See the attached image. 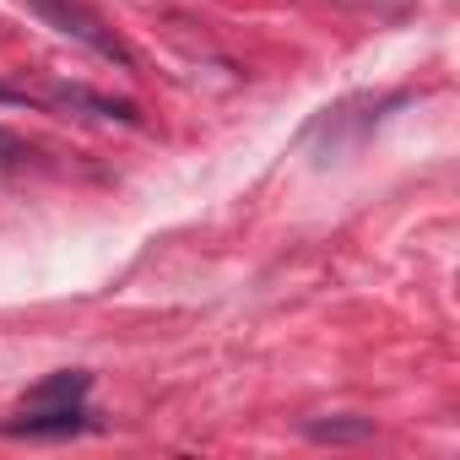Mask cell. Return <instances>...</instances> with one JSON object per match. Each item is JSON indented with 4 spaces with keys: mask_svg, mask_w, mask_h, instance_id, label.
<instances>
[{
    "mask_svg": "<svg viewBox=\"0 0 460 460\" xmlns=\"http://www.w3.org/2000/svg\"><path fill=\"white\" fill-rule=\"evenodd\" d=\"M28 6L55 28V33H66V39H76V44H87L93 55H103V60H114V66H136V55H130V44L98 17V12H87L82 0H28Z\"/></svg>",
    "mask_w": 460,
    "mask_h": 460,
    "instance_id": "cell-1",
    "label": "cell"
},
{
    "mask_svg": "<svg viewBox=\"0 0 460 460\" xmlns=\"http://www.w3.org/2000/svg\"><path fill=\"white\" fill-rule=\"evenodd\" d=\"M93 428V411L76 401V406H22L0 433L12 438H71V433H87Z\"/></svg>",
    "mask_w": 460,
    "mask_h": 460,
    "instance_id": "cell-2",
    "label": "cell"
},
{
    "mask_svg": "<svg viewBox=\"0 0 460 460\" xmlns=\"http://www.w3.org/2000/svg\"><path fill=\"white\" fill-rule=\"evenodd\" d=\"M87 390H93V374L87 368H60L44 385H33L22 395V406H76V401H87Z\"/></svg>",
    "mask_w": 460,
    "mask_h": 460,
    "instance_id": "cell-3",
    "label": "cell"
},
{
    "mask_svg": "<svg viewBox=\"0 0 460 460\" xmlns=\"http://www.w3.org/2000/svg\"><path fill=\"white\" fill-rule=\"evenodd\" d=\"M55 103H60V109H87V114H98V119H119V125H136V119H141L130 103L103 98V93H93V87H60Z\"/></svg>",
    "mask_w": 460,
    "mask_h": 460,
    "instance_id": "cell-4",
    "label": "cell"
},
{
    "mask_svg": "<svg viewBox=\"0 0 460 460\" xmlns=\"http://www.w3.org/2000/svg\"><path fill=\"white\" fill-rule=\"evenodd\" d=\"M304 433L314 444H363V438H374V422L368 417H331V422H309Z\"/></svg>",
    "mask_w": 460,
    "mask_h": 460,
    "instance_id": "cell-5",
    "label": "cell"
},
{
    "mask_svg": "<svg viewBox=\"0 0 460 460\" xmlns=\"http://www.w3.org/2000/svg\"><path fill=\"white\" fill-rule=\"evenodd\" d=\"M22 157V141L12 136V130H0V168H6V163H17Z\"/></svg>",
    "mask_w": 460,
    "mask_h": 460,
    "instance_id": "cell-6",
    "label": "cell"
},
{
    "mask_svg": "<svg viewBox=\"0 0 460 460\" xmlns=\"http://www.w3.org/2000/svg\"><path fill=\"white\" fill-rule=\"evenodd\" d=\"M0 103H22V93H12V87H0Z\"/></svg>",
    "mask_w": 460,
    "mask_h": 460,
    "instance_id": "cell-7",
    "label": "cell"
}]
</instances>
